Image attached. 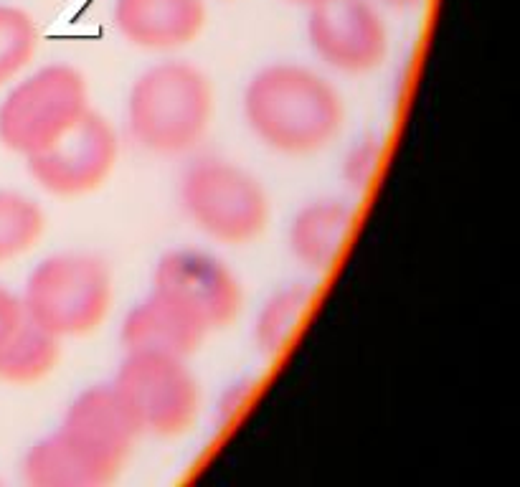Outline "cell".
<instances>
[{
    "mask_svg": "<svg viewBox=\"0 0 520 487\" xmlns=\"http://www.w3.org/2000/svg\"><path fill=\"white\" fill-rule=\"evenodd\" d=\"M244 117L267 148L310 155L340 132L343 102L338 89L307 66L272 64L247 84Z\"/></svg>",
    "mask_w": 520,
    "mask_h": 487,
    "instance_id": "6da1fadb",
    "label": "cell"
},
{
    "mask_svg": "<svg viewBox=\"0 0 520 487\" xmlns=\"http://www.w3.org/2000/svg\"><path fill=\"white\" fill-rule=\"evenodd\" d=\"M206 335L196 320L158 292H150V297L132 307L120 328L125 353H163L176 358L196 353Z\"/></svg>",
    "mask_w": 520,
    "mask_h": 487,
    "instance_id": "7c38bea8",
    "label": "cell"
},
{
    "mask_svg": "<svg viewBox=\"0 0 520 487\" xmlns=\"http://www.w3.org/2000/svg\"><path fill=\"white\" fill-rule=\"evenodd\" d=\"M186 358L163 353H127L115 389L127 401L143 434L181 437L201 409V389Z\"/></svg>",
    "mask_w": 520,
    "mask_h": 487,
    "instance_id": "8992f818",
    "label": "cell"
},
{
    "mask_svg": "<svg viewBox=\"0 0 520 487\" xmlns=\"http://www.w3.org/2000/svg\"><path fill=\"white\" fill-rule=\"evenodd\" d=\"M120 470L61 429L33 444L23 457V480L31 487H104L117 480Z\"/></svg>",
    "mask_w": 520,
    "mask_h": 487,
    "instance_id": "4fadbf2b",
    "label": "cell"
},
{
    "mask_svg": "<svg viewBox=\"0 0 520 487\" xmlns=\"http://www.w3.org/2000/svg\"><path fill=\"white\" fill-rule=\"evenodd\" d=\"M214 115V87L186 61H163L137 77L127 97V127L140 148L181 155L196 148Z\"/></svg>",
    "mask_w": 520,
    "mask_h": 487,
    "instance_id": "7a4b0ae2",
    "label": "cell"
},
{
    "mask_svg": "<svg viewBox=\"0 0 520 487\" xmlns=\"http://www.w3.org/2000/svg\"><path fill=\"white\" fill-rule=\"evenodd\" d=\"M378 160H381V140L376 135L363 137L361 143L353 145V150L348 153L343 165V178L348 186L363 188L373 178L378 168Z\"/></svg>",
    "mask_w": 520,
    "mask_h": 487,
    "instance_id": "d6986e66",
    "label": "cell"
},
{
    "mask_svg": "<svg viewBox=\"0 0 520 487\" xmlns=\"http://www.w3.org/2000/svg\"><path fill=\"white\" fill-rule=\"evenodd\" d=\"M23 318V307H21V297L13 295L11 290L0 285V343L8 338L13 328L21 323Z\"/></svg>",
    "mask_w": 520,
    "mask_h": 487,
    "instance_id": "ffe728a7",
    "label": "cell"
},
{
    "mask_svg": "<svg viewBox=\"0 0 520 487\" xmlns=\"http://www.w3.org/2000/svg\"><path fill=\"white\" fill-rule=\"evenodd\" d=\"M112 305V272L87 252L44 259L28 274L21 307L31 323L56 338H82L104 323Z\"/></svg>",
    "mask_w": 520,
    "mask_h": 487,
    "instance_id": "3957f363",
    "label": "cell"
},
{
    "mask_svg": "<svg viewBox=\"0 0 520 487\" xmlns=\"http://www.w3.org/2000/svg\"><path fill=\"white\" fill-rule=\"evenodd\" d=\"M287 3H292V6L315 8V6H320V3H325V0H287Z\"/></svg>",
    "mask_w": 520,
    "mask_h": 487,
    "instance_id": "7402d4cb",
    "label": "cell"
},
{
    "mask_svg": "<svg viewBox=\"0 0 520 487\" xmlns=\"http://www.w3.org/2000/svg\"><path fill=\"white\" fill-rule=\"evenodd\" d=\"M46 229V216L33 198L0 191V264L31 252Z\"/></svg>",
    "mask_w": 520,
    "mask_h": 487,
    "instance_id": "e0dca14e",
    "label": "cell"
},
{
    "mask_svg": "<svg viewBox=\"0 0 520 487\" xmlns=\"http://www.w3.org/2000/svg\"><path fill=\"white\" fill-rule=\"evenodd\" d=\"M61 432L77 439L82 447H87L102 460L115 462L120 467L130 457L137 437L143 434L137 427L135 414L115 389V384L92 386V389L82 391L66 409Z\"/></svg>",
    "mask_w": 520,
    "mask_h": 487,
    "instance_id": "30bf717a",
    "label": "cell"
},
{
    "mask_svg": "<svg viewBox=\"0 0 520 487\" xmlns=\"http://www.w3.org/2000/svg\"><path fill=\"white\" fill-rule=\"evenodd\" d=\"M117 132L92 107L59 143L28 155V173L51 196L72 198L92 193L110 178L117 163Z\"/></svg>",
    "mask_w": 520,
    "mask_h": 487,
    "instance_id": "ba28073f",
    "label": "cell"
},
{
    "mask_svg": "<svg viewBox=\"0 0 520 487\" xmlns=\"http://www.w3.org/2000/svg\"><path fill=\"white\" fill-rule=\"evenodd\" d=\"M122 39L145 51H176L193 44L206 26L203 0H117Z\"/></svg>",
    "mask_w": 520,
    "mask_h": 487,
    "instance_id": "8fae6325",
    "label": "cell"
},
{
    "mask_svg": "<svg viewBox=\"0 0 520 487\" xmlns=\"http://www.w3.org/2000/svg\"><path fill=\"white\" fill-rule=\"evenodd\" d=\"M89 110L87 79L69 64H51L18 82L0 102V145L36 155L59 143Z\"/></svg>",
    "mask_w": 520,
    "mask_h": 487,
    "instance_id": "277c9868",
    "label": "cell"
},
{
    "mask_svg": "<svg viewBox=\"0 0 520 487\" xmlns=\"http://www.w3.org/2000/svg\"><path fill=\"white\" fill-rule=\"evenodd\" d=\"M353 208L335 198L302 206L290 224V252L310 272H325L335 264L351 231Z\"/></svg>",
    "mask_w": 520,
    "mask_h": 487,
    "instance_id": "5bb4252c",
    "label": "cell"
},
{
    "mask_svg": "<svg viewBox=\"0 0 520 487\" xmlns=\"http://www.w3.org/2000/svg\"><path fill=\"white\" fill-rule=\"evenodd\" d=\"M381 3H386V6L391 8H414L419 6L422 0H381Z\"/></svg>",
    "mask_w": 520,
    "mask_h": 487,
    "instance_id": "44dd1931",
    "label": "cell"
},
{
    "mask_svg": "<svg viewBox=\"0 0 520 487\" xmlns=\"http://www.w3.org/2000/svg\"><path fill=\"white\" fill-rule=\"evenodd\" d=\"M312 300V287L290 285L285 290L274 292L262 305L254 325V343L262 356L274 358L285 351V345L300 328L307 305Z\"/></svg>",
    "mask_w": 520,
    "mask_h": 487,
    "instance_id": "2e32d148",
    "label": "cell"
},
{
    "mask_svg": "<svg viewBox=\"0 0 520 487\" xmlns=\"http://www.w3.org/2000/svg\"><path fill=\"white\" fill-rule=\"evenodd\" d=\"M181 203L188 219L221 244H247L269 221L262 183L229 160L206 158L181 178Z\"/></svg>",
    "mask_w": 520,
    "mask_h": 487,
    "instance_id": "5b68a950",
    "label": "cell"
},
{
    "mask_svg": "<svg viewBox=\"0 0 520 487\" xmlns=\"http://www.w3.org/2000/svg\"><path fill=\"white\" fill-rule=\"evenodd\" d=\"M312 51L343 74H366L386 59L389 33L371 0H325L310 8Z\"/></svg>",
    "mask_w": 520,
    "mask_h": 487,
    "instance_id": "9c48e42d",
    "label": "cell"
},
{
    "mask_svg": "<svg viewBox=\"0 0 520 487\" xmlns=\"http://www.w3.org/2000/svg\"><path fill=\"white\" fill-rule=\"evenodd\" d=\"M59 358L61 338L23 315L21 323L0 343V381L11 386L39 384L59 366Z\"/></svg>",
    "mask_w": 520,
    "mask_h": 487,
    "instance_id": "9a60e30c",
    "label": "cell"
},
{
    "mask_svg": "<svg viewBox=\"0 0 520 487\" xmlns=\"http://www.w3.org/2000/svg\"><path fill=\"white\" fill-rule=\"evenodd\" d=\"M39 49V28L26 11L0 6V87L21 74Z\"/></svg>",
    "mask_w": 520,
    "mask_h": 487,
    "instance_id": "ac0fdd59",
    "label": "cell"
},
{
    "mask_svg": "<svg viewBox=\"0 0 520 487\" xmlns=\"http://www.w3.org/2000/svg\"><path fill=\"white\" fill-rule=\"evenodd\" d=\"M153 292L181 307L206 333L229 328L244 305L236 274L219 257L198 249L163 254L155 264Z\"/></svg>",
    "mask_w": 520,
    "mask_h": 487,
    "instance_id": "52a82bcc",
    "label": "cell"
}]
</instances>
